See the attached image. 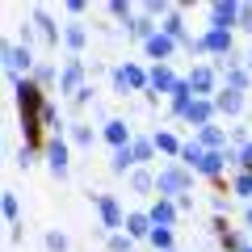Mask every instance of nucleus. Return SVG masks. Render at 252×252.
<instances>
[{"mask_svg": "<svg viewBox=\"0 0 252 252\" xmlns=\"http://www.w3.org/2000/svg\"><path fill=\"white\" fill-rule=\"evenodd\" d=\"M189 189H193V172L185 168V164L177 160H164L160 168H156V198H185Z\"/></svg>", "mask_w": 252, "mask_h": 252, "instance_id": "1", "label": "nucleus"}, {"mask_svg": "<svg viewBox=\"0 0 252 252\" xmlns=\"http://www.w3.org/2000/svg\"><path fill=\"white\" fill-rule=\"evenodd\" d=\"M109 84H114V93H118V97H135V93H152V76H147V67H143V63H135V59L118 63L114 72H109Z\"/></svg>", "mask_w": 252, "mask_h": 252, "instance_id": "2", "label": "nucleus"}, {"mask_svg": "<svg viewBox=\"0 0 252 252\" xmlns=\"http://www.w3.org/2000/svg\"><path fill=\"white\" fill-rule=\"evenodd\" d=\"M0 59H4V76H9V84L13 80H26V76L38 67L34 46H26V42H4V46H0Z\"/></svg>", "mask_w": 252, "mask_h": 252, "instance_id": "3", "label": "nucleus"}, {"mask_svg": "<svg viewBox=\"0 0 252 252\" xmlns=\"http://www.w3.org/2000/svg\"><path fill=\"white\" fill-rule=\"evenodd\" d=\"M93 206H97V219H101L97 231L105 235V240L126 227V210H122V202H118V193H93Z\"/></svg>", "mask_w": 252, "mask_h": 252, "instance_id": "4", "label": "nucleus"}, {"mask_svg": "<svg viewBox=\"0 0 252 252\" xmlns=\"http://www.w3.org/2000/svg\"><path fill=\"white\" fill-rule=\"evenodd\" d=\"M89 76H93L89 63H84L80 55H67V59L59 63V89L55 93H59V97H76L80 89H89Z\"/></svg>", "mask_w": 252, "mask_h": 252, "instance_id": "5", "label": "nucleus"}, {"mask_svg": "<svg viewBox=\"0 0 252 252\" xmlns=\"http://www.w3.org/2000/svg\"><path fill=\"white\" fill-rule=\"evenodd\" d=\"M185 80H189V89H193V97H210V101H215L219 89H223V76H219L215 63H193V67L185 72Z\"/></svg>", "mask_w": 252, "mask_h": 252, "instance_id": "6", "label": "nucleus"}, {"mask_svg": "<svg viewBox=\"0 0 252 252\" xmlns=\"http://www.w3.org/2000/svg\"><path fill=\"white\" fill-rule=\"evenodd\" d=\"M46 168H51V177H67V172H72V147H67V139H59V135H51L46 139Z\"/></svg>", "mask_w": 252, "mask_h": 252, "instance_id": "7", "label": "nucleus"}, {"mask_svg": "<svg viewBox=\"0 0 252 252\" xmlns=\"http://www.w3.org/2000/svg\"><path fill=\"white\" fill-rule=\"evenodd\" d=\"M202 55H210V59H227V55H235V34L231 30H215L206 26V34H202Z\"/></svg>", "mask_w": 252, "mask_h": 252, "instance_id": "8", "label": "nucleus"}, {"mask_svg": "<svg viewBox=\"0 0 252 252\" xmlns=\"http://www.w3.org/2000/svg\"><path fill=\"white\" fill-rule=\"evenodd\" d=\"M30 21H34V30L42 34L46 46H55V51L63 46V26H55V17L46 13V4H34V9H30Z\"/></svg>", "mask_w": 252, "mask_h": 252, "instance_id": "9", "label": "nucleus"}, {"mask_svg": "<svg viewBox=\"0 0 252 252\" xmlns=\"http://www.w3.org/2000/svg\"><path fill=\"white\" fill-rule=\"evenodd\" d=\"M210 26L215 30H240V0H215L210 4Z\"/></svg>", "mask_w": 252, "mask_h": 252, "instance_id": "10", "label": "nucleus"}, {"mask_svg": "<svg viewBox=\"0 0 252 252\" xmlns=\"http://www.w3.org/2000/svg\"><path fill=\"white\" fill-rule=\"evenodd\" d=\"M147 76H152V97H172V89H177V80H181V76L172 72V63H152Z\"/></svg>", "mask_w": 252, "mask_h": 252, "instance_id": "11", "label": "nucleus"}, {"mask_svg": "<svg viewBox=\"0 0 252 252\" xmlns=\"http://www.w3.org/2000/svg\"><path fill=\"white\" fill-rule=\"evenodd\" d=\"M193 139H198L206 152H227V147H231V130H227V126H219V122L202 126V130H193Z\"/></svg>", "mask_w": 252, "mask_h": 252, "instance_id": "12", "label": "nucleus"}, {"mask_svg": "<svg viewBox=\"0 0 252 252\" xmlns=\"http://www.w3.org/2000/svg\"><path fill=\"white\" fill-rule=\"evenodd\" d=\"M177 51H181V46L172 42V38L164 34V30H156V34H152V38L143 42V55H147V59H156V63H168V59H172Z\"/></svg>", "mask_w": 252, "mask_h": 252, "instance_id": "13", "label": "nucleus"}, {"mask_svg": "<svg viewBox=\"0 0 252 252\" xmlns=\"http://www.w3.org/2000/svg\"><path fill=\"white\" fill-rule=\"evenodd\" d=\"M248 105H252V97H248V93H231V89H219V97H215V109H219L223 118H240V114H244Z\"/></svg>", "mask_w": 252, "mask_h": 252, "instance_id": "14", "label": "nucleus"}, {"mask_svg": "<svg viewBox=\"0 0 252 252\" xmlns=\"http://www.w3.org/2000/svg\"><path fill=\"white\" fill-rule=\"evenodd\" d=\"M215 118H219L215 101H210V97H193V105H189V114H185V126H193V130H202V126H210Z\"/></svg>", "mask_w": 252, "mask_h": 252, "instance_id": "15", "label": "nucleus"}, {"mask_svg": "<svg viewBox=\"0 0 252 252\" xmlns=\"http://www.w3.org/2000/svg\"><path fill=\"white\" fill-rule=\"evenodd\" d=\"M101 139H105V143L118 152V147H130V143H135V130H130L122 118H109V122L101 126Z\"/></svg>", "mask_w": 252, "mask_h": 252, "instance_id": "16", "label": "nucleus"}, {"mask_svg": "<svg viewBox=\"0 0 252 252\" xmlns=\"http://www.w3.org/2000/svg\"><path fill=\"white\" fill-rule=\"evenodd\" d=\"M189 105H193V89H189V80L181 76L177 89H172V97H168V118H181V122H185Z\"/></svg>", "mask_w": 252, "mask_h": 252, "instance_id": "17", "label": "nucleus"}, {"mask_svg": "<svg viewBox=\"0 0 252 252\" xmlns=\"http://www.w3.org/2000/svg\"><path fill=\"white\" fill-rule=\"evenodd\" d=\"M147 215H152L156 227H168V231H172L177 219H181V210H177V202H172V198H156L152 206H147Z\"/></svg>", "mask_w": 252, "mask_h": 252, "instance_id": "18", "label": "nucleus"}, {"mask_svg": "<svg viewBox=\"0 0 252 252\" xmlns=\"http://www.w3.org/2000/svg\"><path fill=\"white\" fill-rule=\"evenodd\" d=\"M122 231L139 244V240H152L156 223H152V215H147V210H130V215H126V227H122Z\"/></svg>", "mask_w": 252, "mask_h": 252, "instance_id": "19", "label": "nucleus"}, {"mask_svg": "<svg viewBox=\"0 0 252 252\" xmlns=\"http://www.w3.org/2000/svg\"><path fill=\"white\" fill-rule=\"evenodd\" d=\"M84 46H89V26H84V21H67V26H63V51L80 55Z\"/></svg>", "mask_w": 252, "mask_h": 252, "instance_id": "20", "label": "nucleus"}, {"mask_svg": "<svg viewBox=\"0 0 252 252\" xmlns=\"http://www.w3.org/2000/svg\"><path fill=\"white\" fill-rule=\"evenodd\" d=\"M152 143H156V152H160V156H168V160H181V147H185V139H181L177 130H164V126H160V130L152 135Z\"/></svg>", "mask_w": 252, "mask_h": 252, "instance_id": "21", "label": "nucleus"}, {"mask_svg": "<svg viewBox=\"0 0 252 252\" xmlns=\"http://www.w3.org/2000/svg\"><path fill=\"white\" fill-rule=\"evenodd\" d=\"M126 189H130V193H139V198L156 193V168H135L130 177H126Z\"/></svg>", "mask_w": 252, "mask_h": 252, "instance_id": "22", "label": "nucleus"}, {"mask_svg": "<svg viewBox=\"0 0 252 252\" xmlns=\"http://www.w3.org/2000/svg\"><path fill=\"white\" fill-rule=\"evenodd\" d=\"M30 80H34V84H38L42 93L51 89V84L59 89V63H51V59H38V67L30 72Z\"/></svg>", "mask_w": 252, "mask_h": 252, "instance_id": "23", "label": "nucleus"}, {"mask_svg": "<svg viewBox=\"0 0 252 252\" xmlns=\"http://www.w3.org/2000/svg\"><path fill=\"white\" fill-rule=\"evenodd\" d=\"M135 168H139V160H135L130 147H118V152L109 156V172H114V177H130Z\"/></svg>", "mask_w": 252, "mask_h": 252, "instance_id": "24", "label": "nucleus"}, {"mask_svg": "<svg viewBox=\"0 0 252 252\" xmlns=\"http://www.w3.org/2000/svg\"><path fill=\"white\" fill-rule=\"evenodd\" d=\"M67 135H72V143L80 147V152H93V147H97V139H101V130H93L89 122H72V130H67Z\"/></svg>", "mask_w": 252, "mask_h": 252, "instance_id": "25", "label": "nucleus"}, {"mask_svg": "<svg viewBox=\"0 0 252 252\" xmlns=\"http://www.w3.org/2000/svg\"><path fill=\"white\" fill-rule=\"evenodd\" d=\"M130 152H135V160H139V168H152L156 164V143H152V135H135V143H130Z\"/></svg>", "mask_w": 252, "mask_h": 252, "instance_id": "26", "label": "nucleus"}, {"mask_svg": "<svg viewBox=\"0 0 252 252\" xmlns=\"http://www.w3.org/2000/svg\"><path fill=\"white\" fill-rule=\"evenodd\" d=\"M248 231H244V227H227V231L223 235H219V248H223V252H244V248H248Z\"/></svg>", "mask_w": 252, "mask_h": 252, "instance_id": "27", "label": "nucleus"}, {"mask_svg": "<svg viewBox=\"0 0 252 252\" xmlns=\"http://www.w3.org/2000/svg\"><path fill=\"white\" fill-rule=\"evenodd\" d=\"M202 156H206V147H202L198 139H185V147H181V160H177V164H185L189 172H198V164H202Z\"/></svg>", "mask_w": 252, "mask_h": 252, "instance_id": "28", "label": "nucleus"}, {"mask_svg": "<svg viewBox=\"0 0 252 252\" xmlns=\"http://www.w3.org/2000/svg\"><path fill=\"white\" fill-rule=\"evenodd\" d=\"M156 30H160L156 21H147V17H139V13H135V21L126 26V38H135V42H147V38H152Z\"/></svg>", "mask_w": 252, "mask_h": 252, "instance_id": "29", "label": "nucleus"}, {"mask_svg": "<svg viewBox=\"0 0 252 252\" xmlns=\"http://www.w3.org/2000/svg\"><path fill=\"white\" fill-rule=\"evenodd\" d=\"M38 156H46V143H21V152H17V168H34Z\"/></svg>", "mask_w": 252, "mask_h": 252, "instance_id": "30", "label": "nucleus"}, {"mask_svg": "<svg viewBox=\"0 0 252 252\" xmlns=\"http://www.w3.org/2000/svg\"><path fill=\"white\" fill-rule=\"evenodd\" d=\"M0 215H4V223H17L21 219V202H17V193H13V189H4V198H0Z\"/></svg>", "mask_w": 252, "mask_h": 252, "instance_id": "31", "label": "nucleus"}, {"mask_svg": "<svg viewBox=\"0 0 252 252\" xmlns=\"http://www.w3.org/2000/svg\"><path fill=\"white\" fill-rule=\"evenodd\" d=\"M147 244H152L156 252H177V235H172L168 227H156V231H152V240H147Z\"/></svg>", "mask_w": 252, "mask_h": 252, "instance_id": "32", "label": "nucleus"}, {"mask_svg": "<svg viewBox=\"0 0 252 252\" xmlns=\"http://www.w3.org/2000/svg\"><path fill=\"white\" fill-rule=\"evenodd\" d=\"M105 13H109V17H118V21H126V26H130L139 9L130 4V0H109V4H105Z\"/></svg>", "mask_w": 252, "mask_h": 252, "instance_id": "33", "label": "nucleus"}, {"mask_svg": "<svg viewBox=\"0 0 252 252\" xmlns=\"http://www.w3.org/2000/svg\"><path fill=\"white\" fill-rule=\"evenodd\" d=\"M231 193L244 202H252V172H235L231 177Z\"/></svg>", "mask_w": 252, "mask_h": 252, "instance_id": "34", "label": "nucleus"}, {"mask_svg": "<svg viewBox=\"0 0 252 252\" xmlns=\"http://www.w3.org/2000/svg\"><path fill=\"white\" fill-rule=\"evenodd\" d=\"M42 244H46V252H67V248H72V240H67L63 231H46Z\"/></svg>", "mask_w": 252, "mask_h": 252, "instance_id": "35", "label": "nucleus"}, {"mask_svg": "<svg viewBox=\"0 0 252 252\" xmlns=\"http://www.w3.org/2000/svg\"><path fill=\"white\" fill-rule=\"evenodd\" d=\"M109 252H135V240H130V235H126V231H118V235H109Z\"/></svg>", "mask_w": 252, "mask_h": 252, "instance_id": "36", "label": "nucleus"}, {"mask_svg": "<svg viewBox=\"0 0 252 252\" xmlns=\"http://www.w3.org/2000/svg\"><path fill=\"white\" fill-rule=\"evenodd\" d=\"M72 105H76V109H89V105L97 109V89H93V84H89V89H80V93L72 97Z\"/></svg>", "mask_w": 252, "mask_h": 252, "instance_id": "37", "label": "nucleus"}, {"mask_svg": "<svg viewBox=\"0 0 252 252\" xmlns=\"http://www.w3.org/2000/svg\"><path fill=\"white\" fill-rule=\"evenodd\" d=\"M210 210H215V219H227V215H231V198L215 193V198H210Z\"/></svg>", "mask_w": 252, "mask_h": 252, "instance_id": "38", "label": "nucleus"}, {"mask_svg": "<svg viewBox=\"0 0 252 252\" xmlns=\"http://www.w3.org/2000/svg\"><path fill=\"white\" fill-rule=\"evenodd\" d=\"M231 143H235V147H248V143H252V130L235 122V126H231Z\"/></svg>", "mask_w": 252, "mask_h": 252, "instance_id": "39", "label": "nucleus"}, {"mask_svg": "<svg viewBox=\"0 0 252 252\" xmlns=\"http://www.w3.org/2000/svg\"><path fill=\"white\" fill-rule=\"evenodd\" d=\"M63 13H67L72 21H80L84 13H89V4H84V0H67V4H63Z\"/></svg>", "mask_w": 252, "mask_h": 252, "instance_id": "40", "label": "nucleus"}, {"mask_svg": "<svg viewBox=\"0 0 252 252\" xmlns=\"http://www.w3.org/2000/svg\"><path fill=\"white\" fill-rule=\"evenodd\" d=\"M240 30L252 34V4H248V0H240Z\"/></svg>", "mask_w": 252, "mask_h": 252, "instance_id": "41", "label": "nucleus"}, {"mask_svg": "<svg viewBox=\"0 0 252 252\" xmlns=\"http://www.w3.org/2000/svg\"><path fill=\"white\" fill-rule=\"evenodd\" d=\"M240 152V172H252V143L248 147H235Z\"/></svg>", "mask_w": 252, "mask_h": 252, "instance_id": "42", "label": "nucleus"}, {"mask_svg": "<svg viewBox=\"0 0 252 252\" xmlns=\"http://www.w3.org/2000/svg\"><path fill=\"white\" fill-rule=\"evenodd\" d=\"M177 210H181V215H189V210H193V193H185V198H177Z\"/></svg>", "mask_w": 252, "mask_h": 252, "instance_id": "43", "label": "nucleus"}, {"mask_svg": "<svg viewBox=\"0 0 252 252\" xmlns=\"http://www.w3.org/2000/svg\"><path fill=\"white\" fill-rule=\"evenodd\" d=\"M244 227H248V231H252V202H248V206H244Z\"/></svg>", "mask_w": 252, "mask_h": 252, "instance_id": "44", "label": "nucleus"}, {"mask_svg": "<svg viewBox=\"0 0 252 252\" xmlns=\"http://www.w3.org/2000/svg\"><path fill=\"white\" fill-rule=\"evenodd\" d=\"M244 63H248V72H252V51H248V55H244Z\"/></svg>", "mask_w": 252, "mask_h": 252, "instance_id": "45", "label": "nucleus"}, {"mask_svg": "<svg viewBox=\"0 0 252 252\" xmlns=\"http://www.w3.org/2000/svg\"><path fill=\"white\" fill-rule=\"evenodd\" d=\"M244 252H252V244H248V248H244Z\"/></svg>", "mask_w": 252, "mask_h": 252, "instance_id": "46", "label": "nucleus"}]
</instances>
